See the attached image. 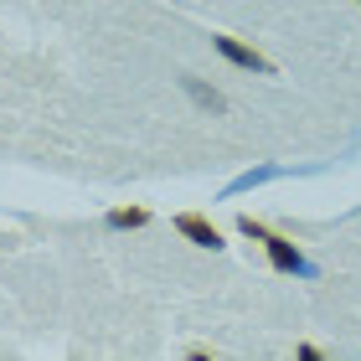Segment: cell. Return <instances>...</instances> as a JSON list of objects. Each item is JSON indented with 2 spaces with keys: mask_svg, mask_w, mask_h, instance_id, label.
I'll return each instance as SVG.
<instances>
[{
  "mask_svg": "<svg viewBox=\"0 0 361 361\" xmlns=\"http://www.w3.org/2000/svg\"><path fill=\"white\" fill-rule=\"evenodd\" d=\"M238 227H243V233H248V238H258V243H264V248H269V258H274V269H284V274H310V264L300 258V248H294V243H284L279 233H269L264 222L243 217Z\"/></svg>",
  "mask_w": 361,
  "mask_h": 361,
  "instance_id": "6da1fadb",
  "label": "cell"
},
{
  "mask_svg": "<svg viewBox=\"0 0 361 361\" xmlns=\"http://www.w3.org/2000/svg\"><path fill=\"white\" fill-rule=\"evenodd\" d=\"M176 233H180V238H191L196 248H222V233H217V227H212L207 217H196V212L176 217Z\"/></svg>",
  "mask_w": 361,
  "mask_h": 361,
  "instance_id": "7a4b0ae2",
  "label": "cell"
},
{
  "mask_svg": "<svg viewBox=\"0 0 361 361\" xmlns=\"http://www.w3.org/2000/svg\"><path fill=\"white\" fill-rule=\"evenodd\" d=\"M217 52H222L227 62H238V68H248V73H269V57L253 52V47H243L238 37H217Z\"/></svg>",
  "mask_w": 361,
  "mask_h": 361,
  "instance_id": "3957f363",
  "label": "cell"
},
{
  "mask_svg": "<svg viewBox=\"0 0 361 361\" xmlns=\"http://www.w3.org/2000/svg\"><path fill=\"white\" fill-rule=\"evenodd\" d=\"M180 83H186V93H191V104H202V109H212V114H222V109H227V98H222L217 88H207L202 78H180Z\"/></svg>",
  "mask_w": 361,
  "mask_h": 361,
  "instance_id": "277c9868",
  "label": "cell"
},
{
  "mask_svg": "<svg viewBox=\"0 0 361 361\" xmlns=\"http://www.w3.org/2000/svg\"><path fill=\"white\" fill-rule=\"evenodd\" d=\"M150 222V212L145 207H119V212H109V227H145Z\"/></svg>",
  "mask_w": 361,
  "mask_h": 361,
  "instance_id": "5b68a950",
  "label": "cell"
}]
</instances>
